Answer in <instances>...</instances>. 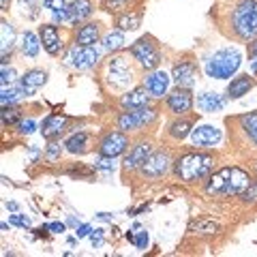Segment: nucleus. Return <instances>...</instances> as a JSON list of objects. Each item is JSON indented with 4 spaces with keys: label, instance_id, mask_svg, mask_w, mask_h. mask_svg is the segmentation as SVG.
<instances>
[{
    "label": "nucleus",
    "instance_id": "obj_49",
    "mask_svg": "<svg viewBox=\"0 0 257 257\" xmlns=\"http://www.w3.org/2000/svg\"><path fill=\"white\" fill-rule=\"evenodd\" d=\"M0 7H3V9H7V7H9V0H0Z\"/></svg>",
    "mask_w": 257,
    "mask_h": 257
},
{
    "label": "nucleus",
    "instance_id": "obj_12",
    "mask_svg": "<svg viewBox=\"0 0 257 257\" xmlns=\"http://www.w3.org/2000/svg\"><path fill=\"white\" fill-rule=\"evenodd\" d=\"M167 107H170L174 114H187V111L193 107V96L189 92V88H176L174 92H170L167 96Z\"/></svg>",
    "mask_w": 257,
    "mask_h": 257
},
{
    "label": "nucleus",
    "instance_id": "obj_4",
    "mask_svg": "<svg viewBox=\"0 0 257 257\" xmlns=\"http://www.w3.org/2000/svg\"><path fill=\"white\" fill-rule=\"evenodd\" d=\"M231 28L240 39L257 37V0H240L231 13Z\"/></svg>",
    "mask_w": 257,
    "mask_h": 257
},
{
    "label": "nucleus",
    "instance_id": "obj_16",
    "mask_svg": "<svg viewBox=\"0 0 257 257\" xmlns=\"http://www.w3.org/2000/svg\"><path fill=\"white\" fill-rule=\"evenodd\" d=\"M45 82H47V73H45V71H41V69H32V71H28V73L20 79V84L24 88V92H26V96L35 94Z\"/></svg>",
    "mask_w": 257,
    "mask_h": 257
},
{
    "label": "nucleus",
    "instance_id": "obj_34",
    "mask_svg": "<svg viewBox=\"0 0 257 257\" xmlns=\"http://www.w3.org/2000/svg\"><path fill=\"white\" fill-rule=\"evenodd\" d=\"M126 240H128V242H133L138 248H146L148 246V234H146V231H140L138 236H133L131 231H126Z\"/></svg>",
    "mask_w": 257,
    "mask_h": 257
},
{
    "label": "nucleus",
    "instance_id": "obj_8",
    "mask_svg": "<svg viewBox=\"0 0 257 257\" xmlns=\"http://www.w3.org/2000/svg\"><path fill=\"white\" fill-rule=\"evenodd\" d=\"M99 50L94 45H73L71 47V54H69V60L75 69H90L99 60Z\"/></svg>",
    "mask_w": 257,
    "mask_h": 257
},
{
    "label": "nucleus",
    "instance_id": "obj_35",
    "mask_svg": "<svg viewBox=\"0 0 257 257\" xmlns=\"http://www.w3.org/2000/svg\"><path fill=\"white\" fill-rule=\"evenodd\" d=\"M94 167H96L99 172H114V159L101 155V159L94 163Z\"/></svg>",
    "mask_w": 257,
    "mask_h": 257
},
{
    "label": "nucleus",
    "instance_id": "obj_36",
    "mask_svg": "<svg viewBox=\"0 0 257 257\" xmlns=\"http://www.w3.org/2000/svg\"><path fill=\"white\" fill-rule=\"evenodd\" d=\"M126 3H128V0H105V3H103V7H105V11L116 13V11H120V9H124Z\"/></svg>",
    "mask_w": 257,
    "mask_h": 257
},
{
    "label": "nucleus",
    "instance_id": "obj_27",
    "mask_svg": "<svg viewBox=\"0 0 257 257\" xmlns=\"http://www.w3.org/2000/svg\"><path fill=\"white\" fill-rule=\"evenodd\" d=\"M240 128H242L244 135L257 148V114H246V116L240 118Z\"/></svg>",
    "mask_w": 257,
    "mask_h": 257
},
{
    "label": "nucleus",
    "instance_id": "obj_22",
    "mask_svg": "<svg viewBox=\"0 0 257 257\" xmlns=\"http://www.w3.org/2000/svg\"><path fill=\"white\" fill-rule=\"evenodd\" d=\"M69 22H82L92 15V3L90 0H73L69 7Z\"/></svg>",
    "mask_w": 257,
    "mask_h": 257
},
{
    "label": "nucleus",
    "instance_id": "obj_10",
    "mask_svg": "<svg viewBox=\"0 0 257 257\" xmlns=\"http://www.w3.org/2000/svg\"><path fill=\"white\" fill-rule=\"evenodd\" d=\"M126 146H128L126 135L120 133V131H111V133H107L105 138L101 140V144H99V155L114 159L118 155H122V152L126 150Z\"/></svg>",
    "mask_w": 257,
    "mask_h": 257
},
{
    "label": "nucleus",
    "instance_id": "obj_5",
    "mask_svg": "<svg viewBox=\"0 0 257 257\" xmlns=\"http://www.w3.org/2000/svg\"><path fill=\"white\" fill-rule=\"evenodd\" d=\"M107 84L111 88H116V90H124V88L131 86L133 82V69L128 60L124 56H114L109 62H107Z\"/></svg>",
    "mask_w": 257,
    "mask_h": 257
},
{
    "label": "nucleus",
    "instance_id": "obj_24",
    "mask_svg": "<svg viewBox=\"0 0 257 257\" xmlns=\"http://www.w3.org/2000/svg\"><path fill=\"white\" fill-rule=\"evenodd\" d=\"M88 133L79 131V133H73L71 138L64 142V146H67V150L71 152V155H82V152H86V146H88Z\"/></svg>",
    "mask_w": 257,
    "mask_h": 257
},
{
    "label": "nucleus",
    "instance_id": "obj_47",
    "mask_svg": "<svg viewBox=\"0 0 257 257\" xmlns=\"http://www.w3.org/2000/svg\"><path fill=\"white\" fill-rule=\"evenodd\" d=\"M251 71L257 73V56H253V62H251Z\"/></svg>",
    "mask_w": 257,
    "mask_h": 257
},
{
    "label": "nucleus",
    "instance_id": "obj_30",
    "mask_svg": "<svg viewBox=\"0 0 257 257\" xmlns=\"http://www.w3.org/2000/svg\"><path fill=\"white\" fill-rule=\"evenodd\" d=\"M20 109L18 107H13V105H9V107H7V105H3V114H0V118H3V124L7 126V124H9V126H13V124H20Z\"/></svg>",
    "mask_w": 257,
    "mask_h": 257
},
{
    "label": "nucleus",
    "instance_id": "obj_2",
    "mask_svg": "<svg viewBox=\"0 0 257 257\" xmlns=\"http://www.w3.org/2000/svg\"><path fill=\"white\" fill-rule=\"evenodd\" d=\"M212 167H214V159L210 155H204V152H189V155L180 157L174 163V172L184 182H195V180H202L204 176L210 174Z\"/></svg>",
    "mask_w": 257,
    "mask_h": 257
},
{
    "label": "nucleus",
    "instance_id": "obj_17",
    "mask_svg": "<svg viewBox=\"0 0 257 257\" xmlns=\"http://www.w3.org/2000/svg\"><path fill=\"white\" fill-rule=\"evenodd\" d=\"M148 99H150V92L146 90V86L144 88H135V90L126 92L120 103H122L124 109H140V107H146L148 105Z\"/></svg>",
    "mask_w": 257,
    "mask_h": 257
},
{
    "label": "nucleus",
    "instance_id": "obj_13",
    "mask_svg": "<svg viewBox=\"0 0 257 257\" xmlns=\"http://www.w3.org/2000/svg\"><path fill=\"white\" fill-rule=\"evenodd\" d=\"M172 77H174L176 86H180V88H191L193 84H195L197 67H195L193 62H189V60H182V62H178V64L174 67Z\"/></svg>",
    "mask_w": 257,
    "mask_h": 257
},
{
    "label": "nucleus",
    "instance_id": "obj_31",
    "mask_svg": "<svg viewBox=\"0 0 257 257\" xmlns=\"http://www.w3.org/2000/svg\"><path fill=\"white\" fill-rule=\"evenodd\" d=\"M189 131H191V122H189V120H180V122H174L170 126V135L174 140H184L189 135Z\"/></svg>",
    "mask_w": 257,
    "mask_h": 257
},
{
    "label": "nucleus",
    "instance_id": "obj_21",
    "mask_svg": "<svg viewBox=\"0 0 257 257\" xmlns=\"http://www.w3.org/2000/svg\"><path fill=\"white\" fill-rule=\"evenodd\" d=\"M0 56H3V64H7V56L11 54L13 45H15V28L9 22H3V28H0Z\"/></svg>",
    "mask_w": 257,
    "mask_h": 257
},
{
    "label": "nucleus",
    "instance_id": "obj_46",
    "mask_svg": "<svg viewBox=\"0 0 257 257\" xmlns=\"http://www.w3.org/2000/svg\"><path fill=\"white\" fill-rule=\"evenodd\" d=\"M96 216H99L101 221H111V214H107V212H99Z\"/></svg>",
    "mask_w": 257,
    "mask_h": 257
},
{
    "label": "nucleus",
    "instance_id": "obj_19",
    "mask_svg": "<svg viewBox=\"0 0 257 257\" xmlns=\"http://www.w3.org/2000/svg\"><path fill=\"white\" fill-rule=\"evenodd\" d=\"M64 126H67V116H60V114L47 116V118L43 120L41 133H43V138L54 140V138H58V135L64 131Z\"/></svg>",
    "mask_w": 257,
    "mask_h": 257
},
{
    "label": "nucleus",
    "instance_id": "obj_43",
    "mask_svg": "<svg viewBox=\"0 0 257 257\" xmlns=\"http://www.w3.org/2000/svg\"><path fill=\"white\" fill-rule=\"evenodd\" d=\"M45 229L52 231V234H62V231H64V223H47Z\"/></svg>",
    "mask_w": 257,
    "mask_h": 257
},
{
    "label": "nucleus",
    "instance_id": "obj_6",
    "mask_svg": "<svg viewBox=\"0 0 257 257\" xmlns=\"http://www.w3.org/2000/svg\"><path fill=\"white\" fill-rule=\"evenodd\" d=\"M131 54H133V58L138 60L146 71L157 69L159 62H161V54H159V50H157V45L152 43L150 39H146V37L140 39L138 43L131 45Z\"/></svg>",
    "mask_w": 257,
    "mask_h": 257
},
{
    "label": "nucleus",
    "instance_id": "obj_40",
    "mask_svg": "<svg viewBox=\"0 0 257 257\" xmlns=\"http://www.w3.org/2000/svg\"><path fill=\"white\" fill-rule=\"evenodd\" d=\"M9 223L11 225H18V227H30V219L26 214H11V219H9Z\"/></svg>",
    "mask_w": 257,
    "mask_h": 257
},
{
    "label": "nucleus",
    "instance_id": "obj_41",
    "mask_svg": "<svg viewBox=\"0 0 257 257\" xmlns=\"http://www.w3.org/2000/svg\"><path fill=\"white\" fill-rule=\"evenodd\" d=\"M90 240H92V246L99 248L103 244V229H94L92 234H90Z\"/></svg>",
    "mask_w": 257,
    "mask_h": 257
},
{
    "label": "nucleus",
    "instance_id": "obj_7",
    "mask_svg": "<svg viewBox=\"0 0 257 257\" xmlns=\"http://www.w3.org/2000/svg\"><path fill=\"white\" fill-rule=\"evenodd\" d=\"M155 118H157V109H152L148 105L140 109H128L118 118V126L122 131H135V128H140L144 124H150Z\"/></svg>",
    "mask_w": 257,
    "mask_h": 257
},
{
    "label": "nucleus",
    "instance_id": "obj_15",
    "mask_svg": "<svg viewBox=\"0 0 257 257\" xmlns=\"http://www.w3.org/2000/svg\"><path fill=\"white\" fill-rule=\"evenodd\" d=\"M144 86H146L150 96H163L167 92V86H170V75L165 71H152L144 79Z\"/></svg>",
    "mask_w": 257,
    "mask_h": 257
},
{
    "label": "nucleus",
    "instance_id": "obj_28",
    "mask_svg": "<svg viewBox=\"0 0 257 257\" xmlns=\"http://www.w3.org/2000/svg\"><path fill=\"white\" fill-rule=\"evenodd\" d=\"M122 47H124V35L120 30H111L103 39V50H107V52H118Z\"/></svg>",
    "mask_w": 257,
    "mask_h": 257
},
{
    "label": "nucleus",
    "instance_id": "obj_14",
    "mask_svg": "<svg viewBox=\"0 0 257 257\" xmlns=\"http://www.w3.org/2000/svg\"><path fill=\"white\" fill-rule=\"evenodd\" d=\"M152 155V146L148 142H140L138 146H133L131 152L124 157V170H138L146 163V159Z\"/></svg>",
    "mask_w": 257,
    "mask_h": 257
},
{
    "label": "nucleus",
    "instance_id": "obj_1",
    "mask_svg": "<svg viewBox=\"0 0 257 257\" xmlns=\"http://www.w3.org/2000/svg\"><path fill=\"white\" fill-rule=\"evenodd\" d=\"M251 184H253L251 176L244 170H240V167H223L210 178L206 191L208 195L214 197H231V195H242Z\"/></svg>",
    "mask_w": 257,
    "mask_h": 257
},
{
    "label": "nucleus",
    "instance_id": "obj_33",
    "mask_svg": "<svg viewBox=\"0 0 257 257\" xmlns=\"http://www.w3.org/2000/svg\"><path fill=\"white\" fill-rule=\"evenodd\" d=\"M20 9H22V15H26V18H37L39 0H20Z\"/></svg>",
    "mask_w": 257,
    "mask_h": 257
},
{
    "label": "nucleus",
    "instance_id": "obj_11",
    "mask_svg": "<svg viewBox=\"0 0 257 257\" xmlns=\"http://www.w3.org/2000/svg\"><path fill=\"white\" fill-rule=\"evenodd\" d=\"M191 142L197 148H210L221 142V131L212 124H199L191 131Z\"/></svg>",
    "mask_w": 257,
    "mask_h": 257
},
{
    "label": "nucleus",
    "instance_id": "obj_9",
    "mask_svg": "<svg viewBox=\"0 0 257 257\" xmlns=\"http://www.w3.org/2000/svg\"><path fill=\"white\" fill-rule=\"evenodd\" d=\"M170 165H172V159L167 152H152L146 159V163L142 165V174L146 178H159V176L170 172Z\"/></svg>",
    "mask_w": 257,
    "mask_h": 257
},
{
    "label": "nucleus",
    "instance_id": "obj_20",
    "mask_svg": "<svg viewBox=\"0 0 257 257\" xmlns=\"http://www.w3.org/2000/svg\"><path fill=\"white\" fill-rule=\"evenodd\" d=\"M197 107L208 114H214V111H221L225 107V99L216 92H204L197 96Z\"/></svg>",
    "mask_w": 257,
    "mask_h": 257
},
{
    "label": "nucleus",
    "instance_id": "obj_29",
    "mask_svg": "<svg viewBox=\"0 0 257 257\" xmlns=\"http://www.w3.org/2000/svg\"><path fill=\"white\" fill-rule=\"evenodd\" d=\"M26 92H24V88H22V84H15V86H3V92H0V103L3 105H13L15 101L20 99V96H24Z\"/></svg>",
    "mask_w": 257,
    "mask_h": 257
},
{
    "label": "nucleus",
    "instance_id": "obj_18",
    "mask_svg": "<svg viewBox=\"0 0 257 257\" xmlns=\"http://www.w3.org/2000/svg\"><path fill=\"white\" fill-rule=\"evenodd\" d=\"M41 43H43L47 54H52V56L60 54L62 43H60L58 28H56V26H41Z\"/></svg>",
    "mask_w": 257,
    "mask_h": 257
},
{
    "label": "nucleus",
    "instance_id": "obj_3",
    "mask_svg": "<svg viewBox=\"0 0 257 257\" xmlns=\"http://www.w3.org/2000/svg\"><path fill=\"white\" fill-rule=\"evenodd\" d=\"M240 64H242L240 52L231 50V47H225V50L214 52L206 60V75L212 79H227L240 69Z\"/></svg>",
    "mask_w": 257,
    "mask_h": 257
},
{
    "label": "nucleus",
    "instance_id": "obj_23",
    "mask_svg": "<svg viewBox=\"0 0 257 257\" xmlns=\"http://www.w3.org/2000/svg\"><path fill=\"white\" fill-rule=\"evenodd\" d=\"M253 88V79L248 75H240L236 79H231L227 86V96L229 99H240V96L248 94V90Z\"/></svg>",
    "mask_w": 257,
    "mask_h": 257
},
{
    "label": "nucleus",
    "instance_id": "obj_39",
    "mask_svg": "<svg viewBox=\"0 0 257 257\" xmlns=\"http://www.w3.org/2000/svg\"><path fill=\"white\" fill-rule=\"evenodd\" d=\"M43 7L45 9H50L52 13H56V11H62V9H67V3L64 0H43Z\"/></svg>",
    "mask_w": 257,
    "mask_h": 257
},
{
    "label": "nucleus",
    "instance_id": "obj_42",
    "mask_svg": "<svg viewBox=\"0 0 257 257\" xmlns=\"http://www.w3.org/2000/svg\"><path fill=\"white\" fill-rule=\"evenodd\" d=\"M60 155V144H56V142H52L50 144V146H47V159H56V157H58Z\"/></svg>",
    "mask_w": 257,
    "mask_h": 257
},
{
    "label": "nucleus",
    "instance_id": "obj_44",
    "mask_svg": "<svg viewBox=\"0 0 257 257\" xmlns=\"http://www.w3.org/2000/svg\"><path fill=\"white\" fill-rule=\"evenodd\" d=\"M90 234H92L90 225H79V227H77V238H86V236H90Z\"/></svg>",
    "mask_w": 257,
    "mask_h": 257
},
{
    "label": "nucleus",
    "instance_id": "obj_38",
    "mask_svg": "<svg viewBox=\"0 0 257 257\" xmlns=\"http://www.w3.org/2000/svg\"><path fill=\"white\" fill-rule=\"evenodd\" d=\"M13 82H15V71L11 67H7V64H3V77H0V84L11 86Z\"/></svg>",
    "mask_w": 257,
    "mask_h": 257
},
{
    "label": "nucleus",
    "instance_id": "obj_25",
    "mask_svg": "<svg viewBox=\"0 0 257 257\" xmlns=\"http://www.w3.org/2000/svg\"><path fill=\"white\" fill-rule=\"evenodd\" d=\"M20 47H22L24 56H28V58H37L39 56V39H37L35 32H24Z\"/></svg>",
    "mask_w": 257,
    "mask_h": 257
},
{
    "label": "nucleus",
    "instance_id": "obj_32",
    "mask_svg": "<svg viewBox=\"0 0 257 257\" xmlns=\"http://www.w3.org/2000/svg\"><path fill=\"white\" fill-rule=\"evenodd\" d=\"M140 20H142L140 13H128L118 20V26L122 30H135V28H140Z\"/></svg>",
    "mask_w": 257,
    "mask_h": 257
},
{
    "label": "nucleus",
    "instance_id": "obj_45",
    "mask_svg": "<svg viewBox=\"0 0 257 257\" xmlns=\"http://www.w3.org/2000/svg\"><path fill=\"white\" fill-rule=\"evenodd\" d=\"M248 54H251V56H257V39H255L251 45H248Z\"/></svg>",
    "mask_w": 257,
    "mask_h": 257
},
{
    "label": "nucleus",
    "instance_id": "obj_37",
    "mask_svg": "<svg viewBox=\"0 0 257 257\" xmlns=\"http://www.w3.org/2000/svg\"><path fill=\"white\" fill-rule=\"evenodd\" d=\"M37 128V124H35V120L32 118H26V120H20V124H18V131L22 133V135H30L32 131Z\"/></svg>",
    "mask_w": 257,
    "mask_h": 257
},
{
    "label": "nucleus",
    "instance_id": "obj_48",
    "mask_svg": "<svg viewBox=\"0 0 257 257\" xmlns=\"http://www.w3.org/2000/svg\"><path fill=\"white\" fill-rule=\"evenodd\" d=\"M7 208H9V210H18V204H15V202H9V204H7Z\"/></svg>",
    "mask_w": 257,
    "mask_h": 257
},
{
    "label": "nucleus",
    "instance_id": "obj_26",
    "mask_svg": "<svg viewBox=\"0 0 257 257\" xmlns=\"http://www.w3.org/2000/svg\"><path fill=\"white\" fill-rule=\"evenodd\" d=\"M99 39V26L96 24H86L77 30V45H94Z\"/></svg>",
    "mask_w": 257,
    "mask_h": 257
}]
</instances>
